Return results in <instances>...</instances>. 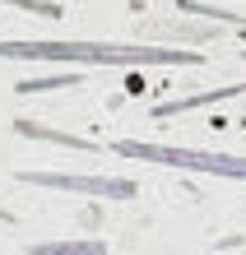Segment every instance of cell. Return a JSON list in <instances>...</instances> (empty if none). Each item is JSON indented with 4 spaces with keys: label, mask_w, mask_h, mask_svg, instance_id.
<instances>
[{
    "label": "cell",
    "mask_w": 246,
    "mask_h": 255,
    "mask_svg": "<svg viewBox=\"0 0 246 255\" xmlns=\"http://www.w3.org/2000/svg\"><path fill=\"white\" fill-rule=\"evenodd\" d=\"M5 5H19V9H28V14H42V19H60V9L56 0H5Z\"/></svg>",
    "instance_id": "30bf717a"
},
{
    "label": "cell",
    "mask_w": 246,
    "mask_h": 255,
    "mask_svg": "<svg viewBox=\"0 0 246 255\" xmlns=\"http://www.w3.org/2000/svg\"><path fill=\"white\" fill-rule=\"evenodd\" d=\"M0 61H56V65H205L186 47H135V42H0Z\"/></svg>",
    "instance_id": "6da1fadb"
},
{
    "label": "cell",
    "mask_w": 246,
    "mask_h": 255,
    "mask_svg": "<svg viewBox=\"0 0 246 255\" xmlns=\"http://www.w3.org/2000/svg\"><path fill=\"white\" fill-rule=\"evenodd\" d=\"M0 223H14V214H9V209H0Z\"/></svg>",
    "instance_id": "8fae6325"
},
{
    "label": "cell",
    "mask_w": 246,
    "mask_h": 255,
    "mask_svg": "<svg viewBox=\"0 0 246 255\" xmlns=\"http://www.w3.org/2000/svg\"><path fill=\"white\" fill-rule=\"evenodd\" d=\"M23 186L65 190V195H98V200H135L140 186L126 176H74V172H14Z\"/></svg>",
    "instance_id": "3957f363"
},
{
    "label": "cell",
    "mask_w": 246,
    "mask_h": 255,
    "mask_svg": "<svg viewBox=\"0 0 246 255\" xmlns=\"http://www.w3.org/2000/svg\"><path fill=\"white\" fill-rule=\"evenodd\" d=\"M28 255H107V242H37Z\"/></svg>",
    "instance_id": "ba28073f"
},
{
    "label": "cell",
    "mask_w": 246,
    "mask_h": 255,
    "mask_svg": "<svg viewBox=\"0 0 246 255\" xmlns=\"http://www.w3.org/2000/svg\"><path fill=\"white\" fill-rule=\"evenodd\" d=\"M228 5H242V0H228Z\"/></svg>",
    "instance_id": "7c38bea8"
},
{
    "label": "cell",
    "mask_w": 246,
    "mask_h": 255,
    "mask_svg": "<svg viewBox=\"0 0 246 255\" xmlns=\"http://www.w3.org/2000/svg\"><path fill=\"white\" fill-rule=\"evenodd\" d=\"M79 74H51V79H23L14 84V93H47V88H79Z\"/></svg>",
    "instance_id": "9c48e42d"
},
{
    "label": "cell",
    "mask_w": 246,
    "mask_h": 255,
    "mask_svg": "<svg viewBox=\"0 0 246 255\" xmlns=\"http://www.w3.org/2000/svg\"><path fill=\"white\" fill-rule=\"evenodd\" d=\"M112 153L135 158V162H153V167L237 176V181H246V158L242 153H214V148H186V144H153V139H112Z\"/></svg>",
    "instance_id": "7a4b0ae2"
},
{
    "label": "cell",
    "mask_w": 246,
    "mask_h": 255,
    "mask_svg": "<svg viewBox=\"0 0 246 255\" xmlns=\"http://www.w3.org/2000/svg\"><path fill=\"white\" fill-rule=\"evenodd\" d=\"M177 9L214 19V23H228V28H246V9H228V0H177Z\"/></svg>",
    "instance_id": "5b68a950"
},
{
    "label": "cell",
    "mask_w": 246,
    "mask_h": 255,
    "mask_svg": "<svg viewBox=\"0 0 246 255\" xmlns=\"http://www.w3.org/2000/svg\"><path fill=\"white\" fill-rule=\"evenodd\" d=\"M14 134H28V139H51V144H65L74 153H98L93 139H79V134H65V130H47L37 121H14Z\"/></svg>",
    "instance_id": "8992f818"
},
{
    "label": "cell",
    "mask_w": 246,
    "mask_h": 255,
    "mask_svg": "<svg viewBox=\"0 0 246 255\" xmlns=\"http://www.w3.org/2000/svg\"><path fill=\"white\" fill-rule=\"evenodd\" d=\"M237 93H246V84H219V88H209V93H191V98L158 102V107H149V116H153V121H163V116H181V112L209 107V102H223V98H237Z\"/></svg>",
    "instance_id": "277c9868"
},
{
    "label": "cell",
    "mask_w": 246,
    "mask_h": 255,
    "mask_svg": "<svg viewBox=\"0 0 246 255\" xmlns=\"http://www.w3.org/2000/svg\"><path fill=\"white\" fill-rule=\"evenodd\" d=\"M144 33L177 37V42H209L214 37V23H144Z\"/></svg>",
    "instance_id": "52a82bcc"
}]
</instances>
